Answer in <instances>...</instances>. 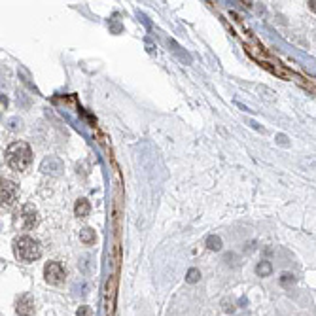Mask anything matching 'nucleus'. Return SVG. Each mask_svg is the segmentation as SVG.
Returning <instances> with one entry per match:
<instances>
[{"instance_id":"obj_3","label":"nucleus","mask_w":316,"mask_h":316,"mask_svg":"<svg viewBox=\"0 0 316 316\" xmlns=\"http://www.w3.org/2000/svg\"><path fill=\"white\" fill-rule=\"evenodd\" d=\"M116 297H118V273H112L110 277L106 278L104 293H103V305H104L106 316H114V310H116Z\"/></svg>"},{"instance_id":"obj_8","label":"nucleus","mask_w":316,"mask_h":316,"mask_svg":"<svg viewBox=\"0 0 316 316\" xmlns=\"http://www.w3.org/2000/svg\"><path fill=\"white\" fill-rule=\"evenodd\" d=\"M40 171L42 173H46V174H61V171H63V163L59 161L57 157H48V159H44L42 161V165H40Z\"/></svg>"},{"instance_id":"obj_4","label":"nucleus","mask_w":316,"mask_h":316,"mask_svg":"<svg viewBox=\"0 0 316 316\" xmlns=\"http://www.w3.org/2000/svg\"><path fill=\"white\" fill-rule=\"evenodd\" d=\"M66 278V271L63 269L61 263L57 261H49L44 265V280L51 286H61Z\"/></svg>"},{"instance_id":"obj_11","label":"nucleus","mask_w":316,"mask_h":316,"mask_svg":"<svg viewBox=\"0 0 316 316\" xmlns=\"http://www.w3.org/2000/svg\"><path fill=\"white\" fill-rule=\"evenodd\" d=\"M206 248H208V250H214V252L221 250V239L216 237V235H210V237L206 239Z\"/></svg>"},{"instance_id":"obj_5","label":"nucleus","mask_w":316,"mask_h":316,"mask_svg":"<svg viewBox=\"0 0 316 316\" xmlns=\"http://www.w3.org/2000/svg\"><path fill=\"white\" fill-rule=\"evenodd\" d=\"M17 195H19V190L14 182L10 180H2V188H0V201H2V206H12L17 201Z\"/></svg>"},{"instance_id":"obj_9","label":"nucleus","mask_w":316,"mask_h":316,"mask_svg":"<svg viewBox=\"0 0 316 316\" xmlns=\"http://www.w3.org/2000/svg\"><path fill=\"white\" fill-rule=\"evenodd\" d=\"M89 210H91L89 201H86V199H78V201H76V205H74V214H76L78 218H86V216H89Z\"/></svg>"},{"instance_id":"obj_15","label":"nucleus","mask_w":316,"mask_h":316,"mask_svg":"<svg viewBox=\"0 0 316 316\" xmlns=\"http://www.w3.org/2000/svg\"><path fill=\"white\" fill-rule=\"evenodd\" d=\"M293 280H295V278H293V275H290V273H284V275H282V278H280V282H282L284 286L293 284Z\"/></svg>"},{"instance_id":"obj_2","label":"nucleus","mask_w":316,"mask_h":316,"mask_svg":"<svg viewBox=\"0 0 316 316\" xmlns=\"http://www.w3.org/2000/svg\"><path fill=\"white\" fill-rule=\"evenodd\" d=\"M14 254H16V258H19L25 263H32V261L40 260L42 246L32 237H17L14 241Z\"/></svg>"},{"instance_id":"obj_1","label":"nucleus","mask_w":316,"mask_h":316,"mask_svg":"<svg viewBox=\"0 0 316 316\" xmlns=\"http://www.w3.org/2000/svg\"><path fill=\"white\" fill-rule=\"evenodd\" d=\"M6 163L14 171H25L32 163V150L27 142H12L6 150Z\"/></svg>"},{"instance_id":"obj_16","label":"nucleus","mask_w":316,"mask_h":316,"mask_svg":"<svg viewBox=\"0 0 316 316\" xmlns=\"http://www.w3.org/2000/svg\"><path fill=\"white\" fill-rule=\"evenodd\" d=\"M308 8L312 10V12H316V0H308Z\"/></svg>"},{"instance_id":"obj_6","label":"nucleus","mask_w":316,"mask_h":316,"mask_svg":"<svg viewBox=\"0 0 316 316\" xmlns=\"http://www.w3.org/2000/svg\"><path fill=\"white\" fill-rule=\"evenodd\" d=\"M21 221H23V227L27 229H32L38 225V210L34 208V205H25L23 206V212H21Z\"/></svg>"},{"instance_id":"obj_7","label":"nucleus","mask_w":316,"mask_h":316,"mask_svg":"<svg viewBox=\"0 0 316 316\" xmlns=\"http://www.w3.org/2000/svg\"><path fill=\"white\" fill-rule=\"evenodd\" d=\"M16 312L19 316H32L34 314V301L31 295H21L16 303Z\"/></svg>"},{"instance_id":"obj_10","label":"nucleus","mask_w":316,"mask_h":316,"mask_svg":"<svg viewBox=\"0 0 316 316\" xmlns=\"http://www.w3.org/2000/svg\"><path fill=\"white\" fill-rule=\"evenodd\" d=\"M80 241H82L84 245H93L97 241L95 231L91 229V227H84V229L80 231Z\"/></svg>"},{"instance_id":"obj_12","label":"nucleus","mask_w":316,"mask_h":316,"mask_svg":"<svg viewBox=\"0 0 316 316\" xmlns=\"http://www.w3.org/2000/svg\"><path fill=\"white\" fill-rule=\"evenodd\" d=\"M256 273H258L260 277H269V275L273 273V267H271L269 261H261V263H258V267H256Z\"/></svg>"},{"instance_id":"obj_13","label":"nucleus","mask_w":316,"mask_h":316,"mask_svg":"<svg viewBox=\"0 0 316 316\" xmlns=\"http://www.w3.org/2000/svg\"><path fill=\"white\" fill-rule=\"evenodd\" d=\"M201 280V271L199 269H190L188 271V275H186V282H190V284H195Z\"/></svg>"},{"instance_id":"obj_14","label":"nucleus","mask_w":316,"mask_h":316,"mask_svg":"<svg viewBox=\"0 0 316 316\" xmlns=\"http://www.w3.org/2000/svg\"><path fill=\"white\" fill-rule=\"evenodd\" d=\"M76 316H93V310H91V307H87V305H82L76 310Z\"/></svg>"}]
</instances>
